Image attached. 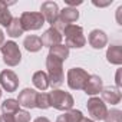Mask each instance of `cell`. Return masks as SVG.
Instances as JSON below:
<instances>
[{"label":"cell","mask_w":122,"mask_h":122,"mask_svg":"<svg viewBox=\"0 0 122 122\" xmlns=\"http://www.w3.org/2000/svg\"><path fill=\"white\" fill-rule=\"evenodd\" d=\"M0 52L3 55V62L7 66H17L22 60V53L20 49L17 46V43H15L13 40H7L0 46Z\"/></svg>","instance_id":"cell-3"},{"label":"cell","mask_w":122,"mask_h":122,"mask_svg":"<svg viewBox=\"0 0 122 122\" xmlns=\"http://www.w3.org/2000/svg\"><path fill=\"white\" fill-rule=\"evenodd\" d=\"M36 99H37V92L35 89L26 88L19 93L17 102H19V105H22L25 108H36Z\"/></svg>","instance_id":"cell-11"},{"label":"cell","mask_w":122,"mask_h":122,"mask_svg":"<svg viewBox=\"0 0 122 122\" xmlns=\"http://www.w3.org/2000/svg\"><path fill=\"white\" fill-rule=\"evenodd\" d=\"M49 96H50V106L59 111H69L73 106V98L69 92L55 89L53 92L49 93Z\"/></svg>","instance_id":"cell-4"},{"label":"cell","mask_w":122,"mask_h":122,"mask_svg":"<svg viewBox=\"0 0 122 122\" xmlns=\"http://www.w3.org/2000/svg\"><path fill=\"white\" fill-rule=\"evenodd\" d=\"M103 121L105 122H122V112L119 109H111L108 111Z\"/></svg>","instance_id":"cell-25"},{"label":"cell","mask_w":122,"mask_h":122,"mask_svg":"<svg viewBox=\"0 0 122 122\" xmlns=\"http://www.w3.org/2000/svg\"><path fill=\"white\" fill-rule=\"evenodd\" d=\"M12 19H13V16L9 10V5L6 2H0V25L7 27L10 25Z\"/></svg>","instance_id":"cell-22"},{"label":"cell","mask_w":122,"mask_h":122,"mask_svg":"<svg viewBox=\"0 0 122 122\" xmlns=\"http://www.w3.org/2000/svg\"><path fill=\"white\" fill-rule=\"evenodd\" d=\"M49 55H52L53 57H56V59H59V60H62V62H63V60H66L68 56H69V47L66 45L53 46V47H50Z\"/></svg>","instance_id":"cell-20"},{"label":"cell","mask_w":122,"mask_h":122,"mask_svg":"<svg viewBox=\"0 0 122 122\" xmlns=\"http://www.w3.org/2000/svg\"><path fill=\"white\" fill-rule=\"evenodd\" d=\"M62 60L53 57L52 55H47L46 59V68H47V79H49V86L57 88L65 82V73L62 68Z\"/></svg>","instance_id":"cell-1"},{"label":"cell","mask_w":122,"mask_h":122,"mask_svg":"<svg viewBox=\"0 0 122 122\" xmlns=\"http://www.w3.org/2000/svg\"><path fill=\"white\" fill-rule=\"evenodd\" d=\"M5 43V35H3V32H2V29H0V46H2Z\"/></svg>","instance_id":"cell-31"},{"label":"cell","mask_w":122,"mask_h":122,"mask_svg":"<svg viewBox=\"0 0 122 122\" xmlns=\"http://www.w3.org/2000/svg\"><path fill=\"white\" fill-rule=\"evenodd\" d=\"M0 96H2V89H0Z\"/></svg>","instance_id":"cell-33"},{"label":"cell","mask_w":122,"mask_h":122,"mask_svg":"<svg viewBox=\"0 0 122 122\" xmlns=\"http://www.w3.org/2000/svg\"><path fill=\"white\" fill-rule=\"evenodd\" d=\"M83 118L82 112L81 111H76V109H69L66 111L65 113L59 115L56 122H81V119Z\"/></svg>","instance_id":"cell-19"},{"label":"cell","mask_w":122,"mask_h":122,"mask_svg":"<svg viewBox=\"0 0 122 122\" xmlns=\"http://www.w3.org/2000/svg\"><path fill=\"white\" fill-rule=\"evenodd\" d=\"M89 45L93 47V49H102L106 46L108 43V37H106V33L103 30H99V29H95L89 33Z\"/></svg>","instance_id":"cell-12"},{"label":"cell","mask_w":122,"mask_h":122,"mask_svg":"<svg viewBox=\"0 0 122 122\" xmlns=\"http://www.w3.org/2000/svg\"><path fill=\"white\" fill-rule=\"evenodd\" d=\"M15 122H30V113L27 111H22L19 109L16 113H13Z\"/></svg>","instance_id":"cell-26"},{"label":"cell","mask_w":122,"mask_h":122,"mask_svg":"<svg viewBox=\"0 0 122 122\" xmlns=\"http://www.w3.org/2000/svg\"><path fill=\"white\" fill-rule=\"evenodd\" d=\"M81 122H93V121H92V119H89V118H85V116H83V118L81 119Z\"/></svg>","instance_id":"cell-32"},{"label":"cell","mask_w":122,"mask_h":122,"mask_svg":"<svg viewBox=\"0 0 122 122\" xmlns=\"http://www.w3.org/2000/svg\"><path fill=\"white\" fill-rule=\"evenodd\" d=\"M0 85L7 92H15L19 86V78L13 71L6 69L0 73Z\"/></svg>","instance_id":"cell-8"},{"label":"cell","mask_w":122,"mask_h":122,"mask_svg":"<svg viewBox=\"0 0 122 122\" xmlns=\"http://www.w3.org/2000/svg\"><path fill=\"white\" fill-rule=\"evenodd\" d=\"M23 46H25V49H26L27 52H39V50L43 47L42 39H40L39 36H35V35L27 36V37L25 39V42H23Z\"/></svg>","instance_id":"cell-18"},{"label":"cell","mask_w":122,"mask_h":122,"mask_svg":"<svg viewBox=\"0 0 122 122\" xmlns=\"http://www.w3.org/2000/svg\"><path fill=\"white\" fill-rule=\"evenodd\" d=\"M66 5H68V7L79 6V5H82V0H78V2H75V0H66Z\"/></svg>","instance_id":"cell-28"},{"label":"cell","mask_w":122,"mask_h":122,"mask_svg":"<svg viewBox=\"0 0 122 122\" xmlns=\"http://www.w3.org/2000/svg\"><path fill=\"white\" fill-rule=\"evenodd\" d=\"M111 3H112V0H109V2H106V3H96V2H93V5H95V6H99V7L108 6V5H111Z\"/></svg>","instance_id":"cell-29"},{"label":"cell","mask_w":122,"mask_h":122,"mask_svg":"<svg viewBox=\"0 0 122 122\" xmlns=\"http://www.w3.org/2000/svg\"><path fill=\"white\" fill-rule=\"evenodd\" d=\"M0 122H15V118H13V115L3 113L2 116H0Z\"/></svg>","instance_id":"cell-27"},{"label":"cell","mask_w":122,"mask_h":122,"mask_svg":"<svg viewBox=\"0 0 122 122\" xmlns=\"http://www.w3.org/2000/svg\"><path fill=\"white\" fill-rule=\"evenodd\" d=\"M19 20L23 30H39L45 25V19L40 12H23Z\"/></svg>","instance_id":"cell-6"},{"label":"cell","mask_w":122,"mask_h":122,"mask_svg":"<svg viewBox=\"0 0 122 122\" xmlns=\"http://www.w3.org/2000/svg\"><path fill=\"white\" fill-rule=\"evenodd\" d=\"M35 122H50V121L47 118H45V116H40V118H36Z\"/></svg>","instance_id":"cell-30"},{"label":"cell","mask_w":122,"mask_h":122,"mask_svg":"<svg viewBox=\"0 0 122 122\" xmlns=\"http://www.w3.org/2000/svg\"><path fill=\"white\" fill-rule=\"evenodd\" d=\"M106 59H108L109 63L121 65L122 63V46H119V45L109 46L108 52H106Z\"/></svg>","instance_id":"cell-16"},{"label":"cell","mask_w":122,"mask_h":122,"mask_svg":"<svg viewBox=\"0 0 122 122\" xmlns=\"http://www.w3.org/2000/svg\"><path fill=\"white\" fill-rule=\"evenodd\" d=\"M6 29H7V35H9L10 37H19V36H22V35L25 33V30H23V27H22V25H20L19 17H13L12 22H10V25H9Z\"/></svg>","instance_id":"cell-21"},{"label":"cell","mask_w":122,"mask_h":122,"mask_svg":"<svg viewBox=\"0 0 122 122\" xmlns=\"http://www.w3.org/2000/svg\"><path fill=\"white\" fill-rule=\"evenodd\" d=\"M57 17L62 20L66 26H69V25H73L79 19V12L75 7H65L63 10L59 12V16Z\"/></svg>","instance_id":"cell-15"},{"label":"cell","mask_w":122,"mask_h":122,"mask_svg":"<svg viewBox=\"0 0 122 122\" xmlns=\"http://www.w3.org/2000/svg\"><path fill=\"white\" fill-rule=\"evenodd\" d=\"M19 109H20V105H19L17 99H6V101L2 103V111H3V113L13 115V113H16Z\"/></svg>","instance_id":"cell-23"},{"label":"cell","mask_w":122,"mask_h":122,"mask_svg":"<svg viewBox=\"0 0 122 122\" xmlns=\"http://www.w3.org/2000/svg\"><path fill=\"white\" fill-rule=\"evenodd\" d=\"M40 13L45 19V22H47L49 25H53L59 16V7L57 3L55 2H45L40 6Z\"/></svg>","instance_id":"cell-9"},{"label":"cell","mask_w":122,"mask_h":122,"mask_svg":"<svg viewBox=\"0 0 122 122\" xmlns=\"http://www.w3.org/2000/svg\"><path fill=\"white\" fill-rule=\"evenodd\" d=\"M102 89H103L102 79L98 75H89V79H88V82H86V85L83 88L85 93L93 96V95H98L99 92H102Z\"/></svg>","instance_id":"cell-13"},{"label":"cell","mask_w":122,"mask_h":122,"mask_svg":"<svg viewBox=\"0 0 122 122\" xmlns=\"http://www.w3.org/2000/svg\"><path fill=\"white\" fill-rule=\"evenodd\" d=\"M36 108H39V109H47V108H50V96H49V93H46V92L37 93Z\"/></svg>","instance_id":"cell-24"},{"label":"cell","mask_w":122,"mask_h":122,"mask_svg":"<svg viewBox=\"0 0 122 122\" xmlns=\"http://www.w3.org/2000/svg\"><path fill=\"white\" fill-rule=\"evenodd\" d=\"M102 101L106 102V103H111V105H116L121 102V92H119V88H105L102 89Z\"/></svg>","instance_id":"cell-14"},{"label":"cell","mask_w":122,"mask_h":122,"mask_svg":"<svg viewBox=\"0 0 122 122\" xmlns=\"http://www.w3.org/2000/svg\"><path fill=\"white\" fill-rule=\"evenodd\" d=\"M65 39H66V46L68 47H76L81 49L86 45V39L83 36V29L78 25H69L63 30Z\"/></svg>","instance_id":"cell-2"},{"label":"cell","mask_w":122,"mask_h":122,"mask_svg":"<svg viewBox=\"0 0 122 122\" xmlns=\"http://www.w3.org/2000/svg\"><path fill=\"white\" fill-rule=\"evenodd\" d=\"M62 33H60L59 30H56L55 27H50L47 29L43 35H42V45L43 46H47L49 49L53 47V46H57L60 45V42H62Z\"/></svg>","instance_id":"cell-10"},{"label":"cell","mask_w":122,"mask_h":122,"mask_svg":"<svg viewBox=\"0 0 122 122\" xmlns=\"http://www.w3.org/2000/svg\"><path fill=\"white\" fill-rule=\"evenodd\" d=\"M32 82L33 85L40 89V91H46L49 88V79H47V73L43 72V71H37L33 73V78H32Z\"/></svg>","instance_id":"cell-17"},{"label":"cell","mask_w":122,"mask_h":122,"mask_svg":"<svg viewBox=\"0 0 122 122\" xmlns=\"http://www.w3.org/2000/svg\"><path fill=\"white\" fill-rule=\"evenodd\" d=\"M86 106H88V112L91 113V116L93 119H96V121L105 119V116L108 113V108H106V105H105V102L102 99L93 96V98H91L88 101Z\"/></svg>","instance_id":"cell-7"},{"label":"cell","mask_w":122,"mask_h":122,"mask_svg":"<svg viewBox=\"0 0 122 122\" xmlns=\"http://www.w3.org/2000/svg\"><path fill=\"white\" fill-rule=\"evenodd\" d=\"M66 79H68V85L71 89L81 91L85 88V85L89 79V73L82 68H72L68 71Z\"/></svg>","instance_id":"cell-5"}]
</instances>
